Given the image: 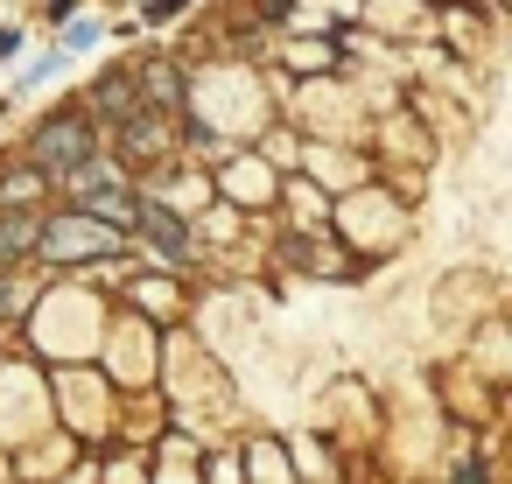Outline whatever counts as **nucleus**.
Listing matches in <instances>:
<instances>
[{
    "mask_svg": "<svg viewBox=\"0 0 512 484\" xmlns=\"http://www.w3.org/2000/svg\"><path fill=\"white\" fill-rule=\"evenodd\" d=\"M29 155H36V169H43V176L78 169V162L92 155V120H85V113H57V120H43V127H36V141H29Z\"/></svg>",
    "mask_w": 512,
    "mask_h": 484,
    "instance_id": "obj_1",
    "label": "nucleus"
},
{
    "mask_svg": "<svg viewBox=\"0 0 512 484\" xmlns=\"http://www.w3.org/2000/svg\"><path fill=\"white\" fill-rule=\"evenodd\" d=\"M134 99L155 106V113H176V106H183V71H176V64H148V71L134 78Z\"/></svg>",
    "mask_w": 512,
    "mask_h": 484,
    "instance_id": "obj_2",
    "label": "nucleus"
},
{
    "mask_svg": "<svg viewBox=\"0 0 512 484\" xmlns=\"http://www.w3.org/2000/svg\"><path fill=\"white\" fill-rule=\"evenodd\" d=\"M134 225H148V239H155L169 260H183V253H190V225H183L176 211H162V204H141V211H134Z\"/></svg>",
    "mask_w": 512,
    "mask_h": 484,
    "instance_id": "obj_3",
    "label": "nucleus"
},
{
    "mask_svg": "<svg viewBox=\"0 0 512 484\" xmlns=\"http://www.w3.org/2000/svg\"><path fill=\"white\" fill-rule=\"evenodd\" d=\"M78 211H92V218H106V225H134V211H141V197L127 190V176L120 183H106V190H92Z\"/></svg>",
    "mask_w": 512,
    "mask_h": 484,
    "instance_id": "obj_4",
    "label": "nucleus"
},
{
    "mask_svg": "<svg viewBox=\"0 0 512 484\" xmlns=\"http://www.w3.org/2000/svg\"><path fill=\"white\" fill-rule=\"evenodd\" d=\"M43 239V225H36V211H8V218H0V267H15L29 246Z\"/></svg>",
    "mask_w": 512,
    "mask_h": 484,
    "instance_id": "obj_5",
    "label": "nucleus"
},
{
    "mask_svg": "<svg viewBox=\"0 0 512 484\" xmlns=\"http://www.w3.org/2000/svg\"><path fill=\"white\" fill-rule=\"evenodd\" d=\"M99 113H106L113 127H127V120L141 113V99H134V78H120V71H113V78H99Z\"/></svg>",
    "mask_w": 512,
    "mask_h": 484,
    "instance_id": "obj_6",
    "label": "nucleus"
},
{
    "mask_svg": "<svg viewBox=\"0 0 512 484\" xmlns=\"http://www.w3.org/2000/svg\"><path fill=\"white\" fill-rule=\"evenodd\" d=\"M120 134H127V148H134V162H155V148H162V120H141V113H134V120H127Z\"/></svg>",
    "mask_w": 512,
    "mask_h": 484,
    "instance_id": "obj_7",
    "label": "nucleus"
},
{
    "mask_svg": "<svg viewBox=\"0 0 512 484\" xmlns=\"http://www.w3.org/2000/svg\"><path fill=\"white\" fill-rule=\"evenodd\" d=\"M43 190V169H15V176H0V204H29Z\"/></svg>",
    "mask_w": 512,
    "mask_h": 484,
    "instance_id": "obj_8",
    "label": "nucleus"
},
{
    "mask_svg": "<svg viewBox=\"0 0 512 484\" xmlns=\"http://www.w3.org/2000/svg\"><path fill=\"white\" fill-rule=\"evenodd\" d=\"M92 246H106V239H99V232H85V225H71V232L57 225V232H50V253H92Z\"/></svg>",
    "mask_w": 512,
    "mask_h": 484,
    "instance_id": "obj_9",
    "label": "nucleus"
},
{
    "mask_svg": "<svg viewBox=\"0 0 512 484\" xmlns=\"http://www.w3.org/2000/svg\"><path fill=\"white\" fill-rule=\"evenodd\" d=\"M449 484H484V470H477V463H463V470H456Z\"/></svg>",
    "mask_w": 512,
    "mask_h": 484,
    "instance_id": "obj_10",
    "label": "nucleus"
},
{
    "mask_svg": "<svg viewBox=\"0 0 512 484\" xmlns=\"http://www.w3.org/2000/svg\"><path fill=\"white\" fill-rule=\"evenodd\" d=\"M8 309H15V288H8V281H0V316H8Z\"/></svg>",
    "mask_w": 512,
    "mask_h": 484,
    "instance_id": "obj_11",
    "label": "nucleus"
}]
</instances>
